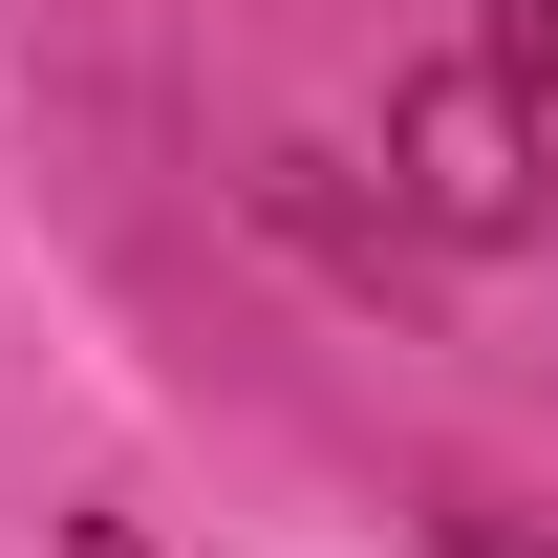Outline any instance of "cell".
<instances>
[{"label":"cell","instance_id":"6da1fadb","mask_svg":"<svg viewBox=\"0 0 558 558\" xmlns=\"http://www.w3.org/2000/svg\"><path fill=\"white\" fill-rule=\"evenodd\" d=\"M387 172H409V215H451V236H515V65H429L409 108H387Z\"/></svg>","mask_w":558,"mask_h":558},{"label":"cell","instance_id":"3957f363","mask_svg":"<svg viewBox=\"0 0 558 558\" xmlns=\"http://www.w3.org/2000/svg\"><path fill=\"white\" fill-rule=\"evenodd\" d=\"M451 558H515V537H451Z\"/></svg>","mask_w":558,"mask_h":558},{"label":"cell","instance_id":"7a4b0ae2","mask_svg":"<svg viewBox=\"0 0 558 558\" xmlns=\"http://www.w3.org/2000/svg\"><path fill=\"white\" fill-rule=\"evenodd\" d=\"M494 65H515V86H558V0H494Z\"/></svg>","mask_w":558,"mask_h":558}]
</instances>
